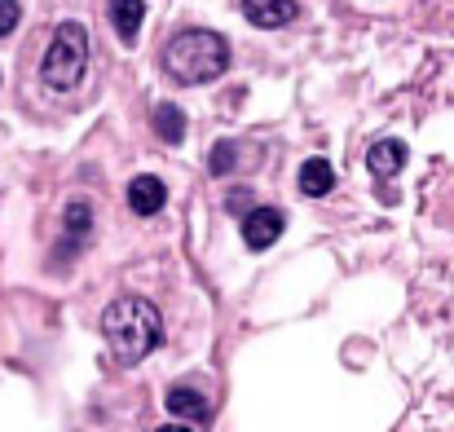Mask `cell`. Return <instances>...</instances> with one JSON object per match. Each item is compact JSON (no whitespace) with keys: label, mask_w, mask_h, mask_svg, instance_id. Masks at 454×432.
<instances>
[{"label":"cell","mask_w":454,"mask_h":432,"mask_svg":"<svg viewBox=\"0 0 454 432\" xmlns=\"http://www.w3.org/2000/svg\"><path fill=\"white\" fill-rule=\"evenodd\" d=\"M102 335L111 344V353L129 366L146 362L154 349L163 344V318L151 300L142 295H120L102 309Z\"/></svg>","instance_id":"cell-1"},{"label":"cell","mask_w":454,"mask_h":432,"mask_svg":"<svg viewBox=\"0 0 454 432\" xmlns=\"http://www.w3.org/2000/svg\"><path fill=\"white\" fill-rule=\"evenodd\" d=\"M163 75L176 84H207L230 71V40L212 27H185L163 44Z\"/></svg>","instance_id":"cell-2"},{"label":"cell","mask_w":454,"mask_h":432,"mask_svg":"<svg viewBox=\"0 0 454 432\" xmlns=\"http://www.w3.org/2000/svg\"><path fill=\"white\" fill-rule=\"evenodd\" d=\"M89 53H93L89 31H84L80 22H62V27L53 31L44 58H40V80H44V89L71 93V89L84 80V71H89Z\"/></svg>","instance_id":"cell-3"},{"label":"cell","mask_w":454,"mask_h":432,"mask_svg":"<svg viewBox=\"0 0 454 432\" xmlns=\"http://www.w3.org/2000/svg\"><path fill=\"white\" fill-rule=\"evenodd\" d=\"M89 239H93V208L84 199H71L67 203V216H62V243L53 247V265L80 256L89 247Z\"/></svg>","instance_id":"cell-4"},{"label":"cell","mask_w":454,"mask_h":432,"mask_svg":"<svg viewBox=\"0 0 454 432\" xmlns=\"http://www.w3.org/2000/svg\"><path fill=\"white\" fill-rule=\"evenodd\" d=\"M283 230H287V216H283L278 208L252 203V208L243 212V243H247L252 252H265V247H274V243L283 239Z\"/></svg>","instance_id":"cell-5"},{"label":"cell","mask_w":454,"mask_h":432,"mask_svg":"<svg viewBox=\"0 0 454 432\" xmlns=\"http://www.w3.org/2000/svg\"><path fill=\"white\" fill-rule=\"evenodd\" d=\"M406 163H411V145L402 142V137H380V142L366 150V168H371V177L384 181V185H388L393 177H402Z\"/></svg>","instance_id":"cell-6"},{"label":"cell","mask_w":454,"mask_h":432,"mask_svg":"<svg viewBox=\"0 0 454 432\" xmlns=\"http://www.w3.org/2000/svg\"><path fill=\"white\" fill-rule=\"evenodd\" d=\"M163 406H168V415L172 420H181V424H212V406H207V397L199 393V389H190V384H176V389H168V397H163Z\"/></svg>","instance_id":"cell-7"},{"label":"cell","mask_w":454,"mask_h":432,"mask_svg":"<svg viewBox=\"0 0 454 432\" xmlns=\"http://www.w3.org/2000/svg\"><path fill=\"white\" fill-rule=\"evenodd\" d=\"M124 199H129V212H133V216H159L163 203H168V185H163L159 177H151V172H142V177L129 181Z\"/></svg>","instance_id":"cell-8"},{"label":"cell","mask_w":454,"mask_h":432,"mask_svg":"<svg viewBox=\"0 0 454 432\" xmlns=\"http://www.w3.org/2000/svg\"><path fill=\"white\" fill-rule=\"evenodd\" d=\"M239 4H243V18L261 31H278V27L296 22V13H301L296 0H239Z\"/></svg>","instance_id":"cell-9"},{"label":"cell","mask_w":454,"mask_h":432,"mask_svg":"<svg viewBox=\"0 0 454 432\" xmlns=\"http://www.w3.org/2000/svg\"><path fill=\"white\" fill-rule=\"evenodd\" d=\"M142 18H146V0H111V27H115L120 44H137Z\"/></svg>","instance_id":"cell-10"},{"label":"cell","mask_w":454,"mask_h":432,"mask_svg":"<svg viewBox=\"0 0 454 432\" xmlns=\"http://www.w3.org/2000/svg\"><path fill=\"white\" fill-rule=\"evenodd\" d=\"M296 185H301L304 199H326L331 185H335V168H331V159H322V154H317V159H304Z\"/></svg>","instance_id":"cell-11"},{"label":"cell","mask_w":454,"mask_h":432,"mask_svg":"<svg viewBox=\"0 0 454 432\" xmlns=\"http://www.w3.org/2000/svg\"><path fill=\"white\" fill-rule=\"evenodd\" d=\"M154 133L163 137V145H181L185 142V111L176 102H159L154 106Z\"/></svg>","instance_id":"cell-12"},{"label":"cell","mask_w":454,"mask_h":432,"mask_svg":"<svg viewBox=\"0 0 454 432\" xmlns=\"http://www.w3.org/2000/svg\"><path fill=\"white\" fill-rule=\"evenodd\" d=\"M234 168H239V142L221 137V142L212 145V154H207V172L212 177H230Z\"/></svg>","instance_id":"cell-13"},{"label":"cell","mask_w":454,"mask_h":432,"mask_svg":"<svg viewBox=\"0 0 454 432\" xmlns=\"http://www.w3.org/2000/svg\"><path fill=\"white\" fill-rule=\"evenodd\" d=\"M22 22V4L18 0H0V35H13Z\"/></svg>","instance_id":"cell-14"},{"label":"cell","mask_w":454,"mask_h":432,"mask_svg":"<svg viewBox=\"0 0 454 432\" xmlns=\"http://www.w3.org/2000/svg\"><path fill=\"white\" fill-rule=\"evenodd\" d=\"M252 208V190L247 185H234L230 194H225V212H234V216H243Z\"/></svg>","instance_id":"cell-15"}]
</instances>
